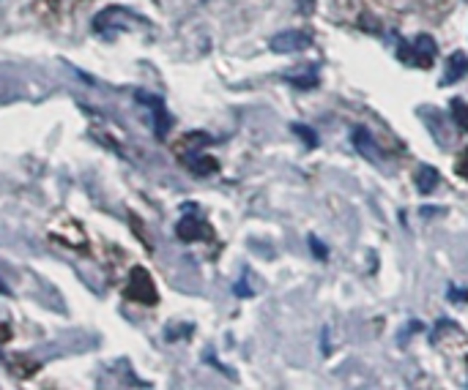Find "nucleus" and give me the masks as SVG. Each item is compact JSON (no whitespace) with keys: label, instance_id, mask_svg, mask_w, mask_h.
<instances>
[{"label":"nucleus","instance_id":"1","mask_svg":"<svg viewBox=\"0 0 468 390\" xmlns=\"http://www.w3.org/2000/svg\"><path fill=\"white\" fill-rule=\"evenodd\" d=\"M435 55H438L435 39L427 36V33H419L411 44L400 42V46H397V60H403L408 66H417V69H430L435 63Z\"/></svg>","mask_w":468,"mask_h":390},{"label":"nucleus","instance_id":"2","mask_svg":"<svg viewBox=\"0 0 468 390\" xmlns=\"http://www.w3.org/2000/svg\"><path fill=\"white\" fill-rule=\"evenodd\" d=\"M312 30L307 28H293V30H280L277 36L269 39V49L277 55H290V52H301L312 46Z\"/></svg>","mask_w":468,"mask_h":390},{"label":"nucleus","instance_id":"3","mask_svg":"<svg viewBox=\"0 0 468 390\" xmlns=\"http://www.w3.org/2000/svg\"><path fill=\"white\" fill-rule=\"evenodd\" d=\"M126 295H129L132 301H140V303H145V305L156 303V287H153L151 276L145 273V267H135V270H132Z\"/></svg>","mask_w":468,"mask_h":390},{"label":"nucleus","instance_id":"4","mask_svg":"<svg viewBox=\"0 0 468 390\" xmlns=\"http://www.w3.org/2000/svg\"><path fill=\"white\" fill-rule=\"evenodd\" d=\"M176 235L184 240V243H194V240H208L211 238V227L197 216H184L176 227Z\"/></svg>","mask_w":468,"mask_h":390},{"label":"nucleus","instance_id":"5","mask_svg":"<svg viewBox=\"0 0 468 390\" xmlns=\"http://www.w3.org/2000/svg\"><path fill=\"white\" fill-rule=\"evenodd\" d=\"M351 139H353V148H356V150H359V153H362L367 161H373V164H381V161H383V156H381V150H378V142H375V136L367 129H365V126L353 129Z\"/></svg>","mask_w":468,"mask_h":390},{"label":"nucleus","instance_id":"6","mask_svg":"<svg viewBox=\"0 0 468 390\" xmlns=\"http://www.w3.org/2000/svg\"><path fill=\"white\" fill-rule=\"evenodd\" d=\"M140 101L153 107V131H156L159 139H165L170 126H173V118H170V112L165 109V101H162L159 96H145V93H140Z\"/></svg>","mask_w":468,"mask_h":390},{"label":"nucleus","instance_id":"7","mask_svg":"<svg viewBox=\"0 0 468 390\" xmlns=\"http://www.w3.org/2000/svg\"><path fill=\"white\" fill-rule=\"evenodd\" d=\"M466 74H468V55L466 52H452V55H449V60H446L444 77L438 80V85L441 87L455 85V82H460Z\"/></svg>","mask_w":468,"mask_h":390},{"label":"nucleus","instance_id":"8","mask_svg":"<svg viewBox=\"0 0 468 390\" xmlns=\"http://www.w3.org/2000/svg\"><path fill=\"white\" fill-rule=\"evenodd\" d=\"M438 180H441V175L435 167H430V164H424L417 170V191L419 194H433L435 188H438Z\"/></svg>","mask_w":468,"mask_h":390},{"label":"nucleus","instance_id":"9","mask_svg":"<svg viewBox=\"0 0 468 390\" xmlns=\"http://www.w3.org/2000/svg\"><path fill=\"white\" fill-rule=\"evenodd\" d=\"M189 170L194 175H214L217 170H219V164H217V159H211V156H189L187 159Z\"/></svg>","mask_w":468,"mask_h":390},{"label":"nucleus","instance_id":"10","mask_svg":"<svg viewBox=\"0 0 468 390\" xmlns=\"http://www.w3.org/2000/svg\"><path fill=\"white\" fill-rule=\"evenodd\" d=\"M285 80L293 87H301V90H310V87L318 85V69H307V74H285Z\"/></svg>","mask_w":468,"mask_h":390},{"label":"nucleus","instance_id":"11","mask_svg":"<svg viewBox=\"0 0 468 390\" xmlns=\"http://www.w3.org/2000/svg\"><path fill=\"white\" fill-rule=\"evenodd\" d=\"M290 131H293L296 136H301V142H304L307 148H318V145H321L315 129H310V126H304V123H290Z\"/></svg>","mask_w":468,"mask_h":390},{"label":"nucleus","instance_id":"12","mask_svg":"<svg viewBox=\"0 0 468 390\" xmlns=\"http://www.w3.org/2000/svg\"><path fill=\"white\" fill-rule=\"evenodd\" d=\"M449 109H452V118H455V123L460 126L463 131H468V104L463 98H452V104H449Z\"/></svg>","mask_w":468,"mask_h":390},{"label":"nucleus","instance_id":"13","mask_svg":"<svg viewBox=\"0 0 468 390\" xmlns=\"http://www.w3.org/2000/svg\"><path fill=\"white\" fill-rule=\"evenodd\" d=\"M310 249H312V254H315L318 260H328V249L315 238V235H310Z\"/></svg>","mask_w":468,"mask_h":390},{"label":"nucleus","instance_id":"14","mask_svg":"<svg viewBox=\"0 0 468 390\" xmlns=\"http://www.w3.org/2000/svg\"><path fill=\"white\" fill-rule=\"evenodd\" d=\"M458 175H460V177H466V180H468V148H466V150H463V156L458 159Z\"/></svg>","mask_w":468,"mask_h":390},{"label":"nucleus","instance_id":"15","mask_svg":"<svg viewBox=\"0 0 468 390\" xmlns=\"http://www.w3.org/2000/svg\"><path fill=\"white\" fill-rule=\"evenodd\" d=\"M233 290H235V295H238V298H246V295H252V290L246 287V281H238Z\"/></svg>","mask_w":468,"mask_h":390},{"label":"nucleus","instance_id":"16","mask_svg":"<svg viewBox=\"0 0 468 390\" xmlns=\"http://www.w3.org/2000/svg\"><path fill=\"white\" fill-rule=\"evenodd\" d=\"M449 298H452V301H468V292H463V290H455V287H452Z\"/></svg>","mask_w":468,"mask_h":390},{"label":"nucleus","instance_id":"17","mask_svg":"<svg viewBox=\"0 0 468 390\" xmlns=\"http://www.w3.org/2000/svg\"><path fill=\"white\" fill-rule=\"evenodd\" d=\"M466 363H468V357H466Z\"/></svg>","mask_w":468,"mask_h":390}]
</instances>
